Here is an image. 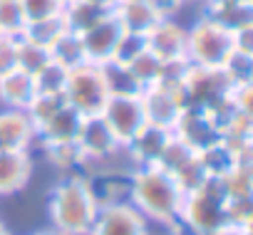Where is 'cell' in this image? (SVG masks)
<instances>
[{
  "label": "cell",
  "instance_id": "obj_38",
  "mask_svg": "<svg viewBox=\"0 0 253 235\" xmlns=\"http://www.w3.org/2000/svg\"><path fill=\"white\" fill-rule=\"evenodd\" d=\"M149 3L154 5V10L162 15V18H174L189 0H149Z\"/></svg>",
  "mask_w": 253,
  "mask_h": 235
},
{
  "label": "cell",
  "instance_id": "obj_40",
  "mask_svg": "<svg viewBox=\"0 0 253 235\" xmlns=\"http://www.w3.org/2000/svg\"><path fill=\"white\" fill-rule=\"evenodd\" d=\"M30 235H60V233L52 230V228H47V230H35V233H30Z\"/></svg>",
  "mask_w": 253,
  "mask_h": 235
},
{
  "label": "cell",
  "instance_id": "obj_21",
  "mask_svg": "<svg viewBox=\"0 0 253 235\" xmlns=\"http://www.w3.org/2000/svg\"><path fill=\"white\" fill-rule=\"evenodd\" d=\"M109 13H112V8L89 3V0H70V3L62 5L60 15H62V23H65V28L70 33L82 35V33L92 30L97 23H102Z\"/></svg>",
  "mask_w": 253,
  "mask_h": 235
},
{
  "label": "cell",
  "instance_id": "obj_13",
  "mask_svg": "<svg viewBox=\"0 0 253 235\" xmlns=\"http://www.w3.org/2000/svg\"><path fill=\"white\" fill-rule=\"evenodd\" d=\"M122 28L119 23L114 20V15L109 13L102 23H97L92 30L82 33V47H84V55H87V62L92 65H104V62H112L114 57V50L119 45V37H122Z\"/></svg>",
  "mask_w": 253,
  "mask_h": 235
},
{
  "label": "cell",
  "instance_id": "obj_9",
  "mask_svg": "<svg viewBox=\"0 0 253 235\" xmlns=\"http://www.w3.org/2000/svg\"><path fill=\"white\" fill-rule=\"evenodd\" d=\"M139 99H142V109H144L147 124H154V127H162V129H169V132L174 129L176 119L184 111L181 97L176 92H171V89L159 87V84L142 89Z\"/></svg>",
  "mask_w": 253,
  "mask_h": 235
},
{
  "label": "cell",
  "instance_id": "obj_18",
  "mask_svg": "<svg viewBox=\"0 0 253 235\" xmlns=\"http://www.w3.org/2000/svg\"><path fill=\"white\" fill-rule=\"evenodd\" d=\"M33 176L30 151H5L0 154V198L15 196L28 186Z\"/></svg>",
  "mask_w": 253,
  "mask_h": 235
},
{
  "label": "cell",
  "instance_id": "obj_19",
  "mask_svg": "<svg viewBox=\"0 0 253 235\" xmlns=\"http://www.w3.org/2000/svg\"><path fill=\"white\" fill-rule=\"evenodd\" d=\"M82 119L84 116L65 104L52 119H47L38 132H35V139H40L42 144H60V141H77V134H80V127H82Z\"/></svg>",
  "mask_w": 253,
  "mask_h": 235
},
{
  "label": "cell",
  "instance_id": "obj_10",
  "mask_svg": "<svg viewBox=\"0 0 253 235\" xmlns=\"http://www.w3.org/2000/svg\"><path fill=\"white\" fill-rule=\"evenodd\" d=\"M77 146L84 156V164L87 161H107L122 149L99 114L82 119V127L77 134Z\"/></svg>",
  "mask_w": 253,
  "mask_h": 235
},
{
  "label": "cell",
  "instance_id": "obj_15",
  "mask_svg": "<svg viewBox=\"0 0 253 235\" xmlns=\"http://www.w3.org/2000/svg\"><path fill=\"white\" fill-rule=\"evenodd\" d=\"M112 15L124 33L134 35H147L162 20L149 0H117L112 5Z\"/></svg>",
  "mask_w": 253,
  "mask_h": 235
},
{
  "label": "cell",
  "instance_id": "obj_8",
  "mask_svg": "<svg viewBox=\"0 0 253 235\" xmlns=\"http://www.w3.org/2000/svg\"><path fill=\"white\" fill-rule=\"evenodd\" d=\"M87 235H149V220L132 203H99Z\"/></svg>",
  "mask_w": 253,
  "mask_h": 235
},
{
  "label": "cell",
  "instance_id": "obj_16",
  "mask_svg": "<svg viewBox=\"0 0 253 235\" xmlns=\"http://www.w3.org/2000/svg\"><path fill=\"white\" fill-rule=\"evenodd\" d=\"M169 139H171L169 129H162V127H154V124H144L124 149L129 151V156L137 164V168L139 166H157V161H159L162 151L167 149Z\"/></svg>",
  "mask_w": 253,
  "mask_h": 235
},
{
  "label": "cell",
  "instance_id": "obj_17",
  "mask_svg": "<svg viewBox=\"0 0 253 235\" xmlns=\"http://www.w3.org/2000/svg\"><path fill=\"white\" fill-rule=\"evenodd\" d=\"M201 18L211 20L226 33H236L241 28L253 25V5L241 3V0H204Z\"/></svg>",
  "mask_w": 253,
  "mask_h": 235
},
{
  "label": "cell",
  "instance_id": "obj_30",
  "mask_svg": "<svg viewBox=\"0 0 253 235\" xmlns=\"http://www.w3.org/2000/svg\"><path fill=\"white\" fill-rule=\"evenodd\" d=\"M67 77L70 69H65L57 62H47L33 79H35V92L38 94H62L65 97V87H67Z\"/></svg>",
  "mask_w": 253,
  "mask_h": 235
},
{
  "label": "cell",
  "instance_id": "obj_22",
  "mask_svg": "<svg viewBox=\"0 0 253 235\" xmlns=\"http://www.w3.org/2000/svg\"><path fill=\"white\" fill-rule=\"evenodd\" d=\"M50 60L62 65L65 69H77L87 62L84 47H82V37L65 30L52 45H50Z\"/></svg>",
  "mask_w": 253,
  "mask_h": 235
},
{
  "label": "cell",
  "instance_id": "obj_36",
  "mask_svg": "<svg viewBox=\"0 0 253 235\" xmlns=\"http://www.w3.org/2000/svg\"><path fill=\"white\" fill-rule=\"evenodd\" d=\"M15 60H18V37L0 35V74L15 69Z\"/></svg>",
  "mask_w": 253,
  "mask_h": 235
},
{
  "label": "cell",
  "instance_id": "obj_24",
  "mask_svg": "<svg viewBox=\"0 0 253 235\" xmlns=\"http://www.w3.org/2000/svg\"><path fill=\"white\" fill-rule=\"evenodd\" d=\"M218 69L226 74V79H228L233 87L253 84V55H248V52L231 50L228 57L223 60V65H221Z\"/></svg>",
  "mask_w": 253,
  "mask_h": 235
},
{
  "label": "cell",
  "instance_id": "obj_12",
  "mask_svg": "<svg viewBox=\"0 0 253 235\" xmlns=\"http://www.w3.org/2000/svg\"><path fill=\"white\" fill-rule=\"evenodd\" d=\"M171 134H174L179 141H184V144H186L191 151H196V154L221 139L218 129H216L213 122L209 119V114H206V111H196V109H184V111H181V116L176 119Z\"/></svg>",
  "mask_w": 253,
  "mask_h": 235
},
{
  "label": "cell",
  "instance_id": "obj_4",
  "mask_svg": "<svg viewBox=\"0 0 253 235\" xmlns=\"http://www.w3.org/2000/svg\"><path fill=\"white\" fill-rule=\"evenodd\" d=\"M231 50H233L231 33H226L223 28L213 25L206 18H199L186 30V60L194 67L218 69Z\"/></svg>",
  "mask_w": 253,
  "mask_h": 235
},
{
  "label": "cell",
  "instance_id": "obj_43",
  "mask_svg": "<svg viewBox=\"0 0 253 235\" xmlns=\"http://www.w3.org/2000/svg\"><path fill=\"white\" fill-rule=\"evenodd\" d=\"M60 3H62V5H65V3H70V0H60Z\"/></svg>",
  "mask_w": 253,
  "mask_h": 235
},
{
  "label": "cell",
  "instance_id": "obj_28",
  "mask_svg": "<svg viewBox=\"0 0 253 235\" xmlns=\"http://www.w3.org/2000/svg\"><path fill=\"white\" fill-rule=\"evenodd\" d=\"M47 161L60 171H75L84 164V156L77 146V141H60V144H42Z\"/></svg>",
  "mask_w": 253,
  "mask_h": 235
},
{
  "label": "cell",
  "instance_id": "obj_3",
  "mask_svg": "<svg viewBox=\"0 0 253 235\" xmlns=\"http://www.w3.org/2000/svg\"><path fill=\"white\" fill-rule=\"evenodd\" d=\"M179 223L189 228L191 235H231V220L226 208V188L221 178H209L204 186L184 196Z\"/></svg>",
  "mask_w": 253,
  "mask_h": 235
},
{
  "label": "cell",
  "instance_id": "obj_14",
  "mask_svg": "<svg viewBox=\"0 0 253 235\" xmlns=\"http://www.w3.org/2000/svg\"><path fill=\"white\" fill-rule=\"evenodd\" d=\"M33 141H35V129L23 109L0 111V154L28 151Z\"/></svg>",
  "mask_w": 253,
  "mask_h": 235
},
{
  "label": "cell",
  "instance_id": "obj_7",
  "mask_svg": "<svg viewBox=\"0 0 253 235\" xmlns=\"http://www.w3.org/2000/svg\"><path fill=\"white\" fill-rule=\"evenodd\" d=\"M99 116L104 119V124L109 127V132L114 134V139L122 149L147 124L139 94H109Z\"/></svg>",
  "mask_w": 253,
  "mask_h": 235
},
{
  "label": "cell",
  "instance_id": "obj_34",
  "mask_svg": "<svg viewBox=\"0 0 253 235\" xmlns=\"http://www.w3.org/2000/svg\"><path fill=\"white\" fill-rule=\"evenodd\" d=\"M147 50V37L144 35H134V33H122L119 37V45L114 50V57L112 62H119V65H129L134 57H139L142 52Z\"/></svg>",
  "mask_w": 253,
  "mask_h": 235
},
{
  "label": "cell",
  "instance_id": "obj_32",
  "mask_svg": "<svg viewBox=\"0 0 253 235\" xmlns=\"http://www.w3.org/2000/svg\"><path fill=\"white\" fill-rule=\"evenodd\" d=\"M99 67H102V74H104V82H107L109 94H139L137 82L132 79L129 69H126L124 65H119V62H104Z\"/></svg>",
  "mask_w": 253,
  "mask_h": 235
},
{
  "label": "cell",
  "instance_id": "obj_31",
  "mask_svg": "<svg viewBox=\"0 0 253 235\" xmlns=\"http://www.w3.org/2000/svg\"><path fill=\"white\" fill-rule=\"evenodd\" d=\"M171 178L176 181V186H179L181 193L186 196V193L196 191L199 186H204V183L209 181V173L204 171V166H201V161H199V154H194V156H189V159L171 173Z\"/></svg>",
  "mask_w": 253,
  "mask_h": 235
},
{
  "label": "cell",
  "instance_id": "obj_20",
  "mask_svg": "<svg viewBox=\"0 0 253 235\" xmlns=\"http://www.w3.org/2000/svg\"><path fill=\"white\" fill-rule=\"evenodd\" d=\"M35 79L23 72V69H10L5 74H0V104L5 109H28V104L35 97Z\"/></svg>",
  "mask_w": 253,
  "mask_h": 235
},
{
  "label": "cell",
  "instance_id": "obj_29",
  "mask_svg": "<svg viewBox=\"0 0 253 235\" xmlns=\"http://www.w3.org/2000/svg\"><path fill=\"white\" fill-rule=\"evenodd\" d=\"M126 69H129L132 79L137 82L139 92L147 89V87H154L157 79H159V72H162V60H157L149 50H144L139 57H134L129 65H124Z\"/></svg>",
  "mask_w": 253,
  "mask_h": 235
},
{
  "label": "cell",
  "instance_id": "obj_41",
  "mask_svg": "<svg viewBox=\"0 0 253 235\" xmlns=\"http://www.w3.org/2000/svg\"><path fill=\"white\" fill-rule=\"evenodd\" d=\"M0 235H10V230L5 228V223H3V220H0Z\"/></svg>",
  "mask_w": 253,
  "mask_h": 235
},
{
  "label": "cell",
  "instance_id": "obj_35",
  "mask_svg": "<svg viewBox=\"0 0 253 235\" xmlns=\"http://www.w3.org/2000/svg\"><path fill=\"white\" fill-rule=\"evenodd\" d=\"M20 8H23V15H25L28 23L45 20V18H52V15L62 13L60 0H20Z\"/></svg>",
  "mask_w": 253,
  "mask_h": 235
},
{
  "label": "cell",
  "instance_id": "obj_26",
  "mask_svg": "<svg viewBox=\"0 0 253 235\" xmlns=\"http://www.w3.org/2000/svg\"><path fill=\"white\" fill-rule=\"evenodd\" d=\"M65 104H67V101H65L62 94H35L33 101L28 104V109H25V114H28V119H30L33 129L38 132L47 119H52V116H55Z\"/></svg>",
  "mask_w": 253,
  "mask_h": 235
},
{
  "label": "cell",
  "instance_id": "obj_25",
  "mask_svg": "<svg viewBox=\"0 0 253 235\" xmlns=\"http://www.w3.org/2000/svg\"><path fill=\"white\" fill-rule=\"evenodd\" d=\"M50 62V50L33 42V40H25V37H18V60H15V67L28 72L30 77H35L45 65Z\"/></svg>",
  "mask_w": 253,
  "mask_h": 235
},
{
  "label": "cell",
  "instance_id": "obj_2",
  "mask_svg": "<svg viewBox=\"0 0 253 235\" xmlns=\"http://www.w3.org/2000/svg\"><path fill=\"white\" fill-rule=\"evenodd\" d=\"M99 203L102 201L97 198L87 178L67 176L50 193L47 213L52 230H57L60 235H87L97 218Z\"/></svg>",
  "mask_w": 253,
  "mask_h": 235
},
{
  "label": "cell",
  "instance_id": "obj_11",
  "mask_svg": "<svg viewBox=\"0 0 253 235\" xmlns=\"http://www.w3.org/2000/svg\"><path fill=\"white\" fill-rule=\"evenodd\" d=\"M147 50L162 60H186V28H181L174 18H162L147 35Z\"/></svg>",
  "mask_w": 253,
  "mask_h": 235
},
{
  "label": "cell",
  "instance_id": "obj_37",
  "mask_svg": "<svg viewBox=\"0 0 253 235\" xmlns=\"http://www.w3.org/2000/svg\"><path fill=\"white\" fill-rule=\"evenodd\" d=\"M231 40H233V50L253 55V25H248V28H241V30L231 33Z\"/></svg>",
  "mask_w": 253,
  "mask_h": 235
},
{
  "label": "cell",
  "instance_id": "obj_27",
  "mask_svg": "<svg viewBox=\"0 0 253 235\" xmlns=\"http://www.w3.org/2000/svg\"><path fill=\"white\" fill-rule=\"evenodd\" d=\"M65 30H67V28H65V23H62V15H52V18H45V20L28 23L20 37L33 40V42H38V45H42V47L50 50V45H52Z\"/></svg>",
  "mask_w": 253,
  "mask_h": 235
},
{
  "label": "cell",
  "instance_id": "obj_6",
  "mask_svg": "<svg viewBox=\"0 0 253 235\" xmlns=\"http://www.w3.org/2000/svg\"><path fill=\"white\" fill-rule=\"evenodd\" d=\"M233 92V84L226 79L221 69H206V67H194L189 69V77L181 87V104L184 109H196V111H211L221 101H226Z\"/></svg>",
  "mask_w": 253,
  "mask_h": 235
},
{
  "label": "cell",
  "instance_id": "obj_44",
  "mask_svg": "<svg viewBox=\"0 0 253 235\" xmlns=\"http://www.w3.org/2000/svg\"><path fill=\"white\" fill-rule=\"evenodd\" d=\"M201 3H204V0H201Z\"/></svg>",
  "mask_w": 253,
  "mask_h": 235
},
{
  "label": "cell",
  "instance_id": "obj_33",
  "mask_svg": "<svg viewBox=\"0 0 253 235\" xmlns=\"http://www.w3.org/2000/svg\"><path fill=\"white\" fill-rule=\"evenodd\" d=\"M28 20L23 15L20 0H0V35L20 37Z\"/></svg>",
  "mask_w": 253,
  "mask_h": 235
},
{
  "label": "cell",
  "instance_id": "obj_42",
  "mask_svg": "<svg viewBox=\"0 0 253 235\" xmlns=\"http://www.w3.org/2000/svg\"><path fill=\"white\" fill-rule=\"evenodd\" d=\"M241 3H251V5H253V0H241Z\"/></svg>",
  "mask_w": 253,
  "mask_h": 235
},
{
  "label": "cell",
  "instance_id": "obj_45",
  "mask_svg": "<svg viewBox=\"0 0 253 235\" xmlns=\"http://www.w3.org/2000/svg\"><path fill=\"white\" fill-rule=\"evenodd\" d=\"M189 235H191V233H189Z\"/></svg>",
  "mask_w": 253,
  "mask_h": 235
},
{
  "label": "cell",
  "instance_id": "obj_5",
  "mask_svg": "<svg viewBox=\"0 0 253 235\" xmlns=\"http://www.w3.org/2000/svg\"><path fill=\"white\" fill-rule=\"evenodd\" d=\"M107 99H109V89L99 65L84 62L82 67L70 69L67 87H65V101L70 106H75L82 116H94L102 111Z\"/></svg>",
  "mask_w": 253,
  "mask_h": 235
},
{
  "label": "cell",
  "instance_id": "obj_39",
  "mask_svg": "<svg viewBox=\"0 0 253 235\" xmlns=\"http://www.w3.org/2000/svg\"><path fill=\"white\" fill-rule=\"evenodd\" d=\"M89 3H97V5H104V8H112L117 0H89Z\"/></svg>",
  "mask_w": 253,
  "mask_h": 235
},
{
  "label": "cell",
  "instance_id": "obj_23",
  "mask_svg": "<svg viewBox=\"0 0 253 235\" xmlns=\"http://www.w3.org/2000/svg\"><path fill=\"white\" fill-rule=\"evenodd\" d=\"M199 161H201L204 171L209 173V178H223V176L238 164L236 154H233L221 139H218L216 144L206 146L204 151H199Z\"/></svg>",
  "mask_w": 253,
  "mask_h": 235
},
{
  "label": "cell",
  "instance_id": "obj_1",
  "mask_svg": "<svg viewBox=\"0 0 253 235\" xmlns=\"http://www.w3.org/2000/svg\"><path fill=\"white\" fill-rule=\"evenodd\" d=\"M129 203L147 220L174 228L179 223L184 193L167 171L157 166H139L129 181Z\"/></svg>",
  "mask_w": 253,
  "mask_h": 235
}]
</instances>
